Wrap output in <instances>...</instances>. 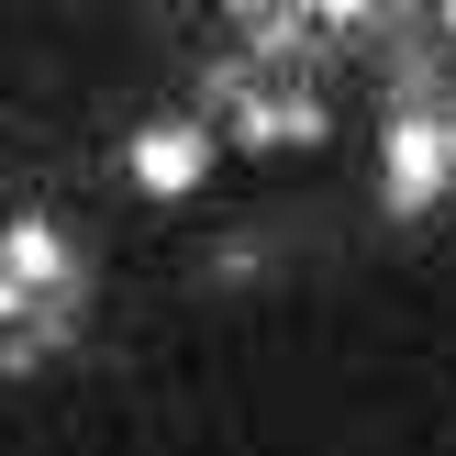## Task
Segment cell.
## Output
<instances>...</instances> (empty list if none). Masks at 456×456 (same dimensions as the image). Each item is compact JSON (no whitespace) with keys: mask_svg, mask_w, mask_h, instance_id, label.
Segmentation results:
<instances>
[{"mask_svg":"<svg viewBox=\"0 0 456 456\" xmlns=\"http://www.w3.org/2000/svg\"><path fill=\"white\" fill-rule=\"evenodd\" d=\"M223 167V111H167V123L134 134V190L145 200H190Z\"/></svg>","mask_w":456,"mask_h":456,"instance_id":"1","label":"cell"}]
</instances>
